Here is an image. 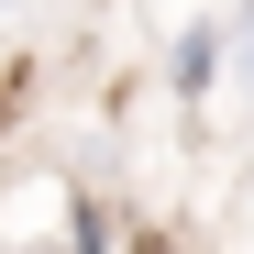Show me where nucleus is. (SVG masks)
Segmentation results:
<instances>
[{
  "label": "nucleus",
  "instance_id": "1",
  "mask_svg": "<svg viewBox=\"0 0 254 254\" xmlns=\"http://www.w3.org/2000/svg\"><path fill=\"white\" fill-rule=\"evenodd\" d=\"M221 66H232V22H177L166 33V89H177L188 111L221 89Z\"/></svg>",
  "mask_w": 254,
  "mask_h": 254
},
{
  "label": "nucleus",
  "instance_id": "2",
  "mask_svg": "<svg viewBox=\"0 0 254 254\" xmlns=\"http://www.w3.org/2000/svg\"><path fill=\"white\" fill-rule=\"evenodd\" d=\"M232 56H243V89H254V0L232 11Z\"/></svg>",
  "mask_w": 254,
  "mask_h": 254
}]
</instances>
